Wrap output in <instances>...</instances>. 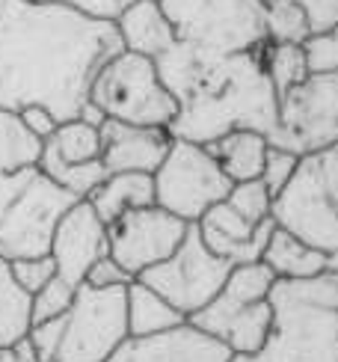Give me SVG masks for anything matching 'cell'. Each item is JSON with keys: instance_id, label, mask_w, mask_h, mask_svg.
I'll return each instance as SVG.
<instances>
[{"instance_id": "29", "label": "cell", "mask_w": 338, "mask_h": 362, "mask_svg": "<svg viewBox=\"0 0 338 362\" xmlns=\"http://www.w3.org/2000/svg\"><path fill=\"white\" fill-rule=\"evenodd\" d=\"M74 294H78V288L69 285L66 279L57 276L54 282H48L39 294H33V327L63 318L74 303Z\"/></svg>"}, {"instance_id": "36", "label": "cell", "mask_w": 338, "mask_h": 362, "mask_svg": "<svg viewBox=\"0 0 338 362\" xmlns=\"http://www.w3.org/2000/svg\"><path fill=\"white\" fill-rule=\"evenodd\" d=\"M21 122H24V128L33 134L36 140H42V143L59 128V122H57V119H54L48 110H45V107H30V110H24V113H21Z\"/></svg>"}, {"instance_id": "19", "label": "cell", "mask_w": 338, "mask_h": 362, "mask_svg": "<svg viewBox=\"0 0 338 362\" xmlns=\"http://www.w3.org/2000/svg\"><path fill=\"white\" fill-rule=\"evenodd\" d=\"M39 155L42 140H36L15 113L0 110V220L39 173Z\"/></svg>"}, {"instance_id": "18", "label": "cell", "mask_w": 338, "mask_h": 362, "mask_svg": "<svg viewBox=\"0 0 338 362\" xmlns=\"http://www.w3.org/2000/svg\"><path fill=\"white\" fill-rule=\"evenodd\" d=\"M273 285H276V276L270 274V267L264 262L232 267L223 291L214 297L199 315H193L190 324L217 339L220 329L232 321L235 315H240L243 309H250L255 303H264V300L270 297V291H273Z\"/></svg>"}, {"instance_id": "27", "label": "cell", "mask_w": 338, "mask_h": 362, "mask_svg": "<svg viewBox=\"0 0 338 362\" xmlns=\"http://www.w3.org/2000/svg\"><path fill=\"white\" fill-rule=\"evenodd\" d=\"M267 45H303L309 39V21L297 0H267L264 4Z\"/></svg>"}, {"instance_id": "8", "label": "cell", "mask_w": 338, "mask_h": 362, "mask_svg": "<svg viewBox=\"0 0 338 362\" xmlns=\"http://www.w3.org/2000/svg\"><path fill=\"white\" fill-rule=\"evenodd\" d=\"M232 178L208 152V146L173 140L169 155L155 173V205L184 223H199L232 193Z\"/></svg>"}, {"instance_id": "24", "label": "cell", "mask_w": 338, "mask_h": 362, "mask_svg": "<svg viewBox=\"0 0 338 362\" xmlns=\"http://www.w3.org/2000/svg\"><path fill=\"white\" fill-rule=\"evenodd\" d=\"M181 324H187V318H184L175 306H169L158 291H151L140 279H134L128 285V333H131V339L158 336V333L175 329Z\"/></svg>"}, {"instance_id": "21", "label": "cell", "mask_w": 338, "mask_h": 362, "mask_svg": "<svg viewBox=\"0 0 338 362\" xmlns=\"http://www.w3.org/2000/svg\"><path fill=\"white\" fill-rule=\"evenodd\" d=\"M261 262L270 267L276 279H315L327 274V252L315 250L312 244H305L303 238L291 235L282 226L273 229Z\"/></svg>"}, {"instance_id": "16", "label": "cell", "mask_w": 338, "mask_h": 362, "mask_svg": "<svg viewBox=\"0 0 338 362\" xmlns=\"http://www.w3.org/2000/svg\"><path fill=\"white\" fill-rule=\"evenodd\" d=\"M235 354L190 321L158 336L128 339L107 362H228Z\"/></svg>"}, {"instance_id": "28", "label": "cell", "mask_w": 338, "mask_h": 362, "mask_svg": "<svg viewBox=\"0 0 338 362\" xmlns=\"http://www.w3.org/2000/svg\"><path fill=\"white\" fill-rule=\"evenodd\" d=\"M226 205L238 211V214L252 223V226H261L273 220V193L264 187V181L255 178V181H240V185L232 187V193H228Z\"/></svg>"}, {"instance_id": "22", "label": "cell", "mask_w": 338, "mask_h": 362, "mask_svg": "<svg viewBox=\"0 0 338 362\" xmlns=\"http://www.w3.org/2000/svg\"><path fill=\"white\" fill-rule=\"evenodd\" d=\"M86 202L95 208V214L107 226H113L119 217H125L128 211L155 205V175H146V173L107 175L104 185L92 193Z\"/></svg>"}, {"instance_id": "32", "label": "cell", "mask_w": 338, "mask_h": 362, "mask_svg": "<svg viewBox=\"0 0 338 362\" xmlns=\"http://www.w3.org/2000/svg\"><path fill=\"white\" fill-rule=\"evenodd\" d=\"M297 167H300V158H297V155L285 152V148H273V146H270L264 173H261V181H264V187L273 193V199L291 185V178H294Z\"/></svg>"}, {"instance_id": "37", "label": "cell", "mask_w": 338, "mask_h": 362, "mask_svg": "<svg viewBox=\"0 0 338 362\" xmlns=\"http://www.w3.org/2000/svg\"><path fill=\"white\" fill-rule=\"evenodd\" d=\"M0 362H39V359H36L33 344L24 339V341H15V344L0 348Z\"/></svg>"}, {"instance_id": "1", "label": "cell", "mask_w": 338, "mask_h": 362, "mask_svg": "<svg viewBox=\"0 0 338 362\" xmlns=\"http://www.w3.org/2000/svg\"><path fill=\"white\" fill-rule=\"evenodd\" d=\"M122 51L116 21L63 4L0 0V110L45 107L59 125L81 119L95 74Z\"/></svg>"}, {"instance_id": "5", "label": "cell", "mask_w": 338, "mask_h": 362, "mask_svg": "<svg viewBox=\"0 0 338 362\" xmlns=\"http://www.w3.org/2000/svg\"><path fill=\"white\" fill-rule=\"evenodd\" d=\"M89 104L125 125L166 128L175 122L178 101L163 86L158 63L148 57L122 51L95 74L89 86Z\"/></svg>"}, {"instance_id": "12", "label": "cell", "mask_w": 338, "mask_h": 362, "mask_svg": "<svg viewBox=\"0 0 338 362\" xmlns=\"http://www.w3.org/2000/svg\"><path fill=\"white\" fill-rule=\"evenodd\" d=\"M107 232H110V259L128 276L140 279L146 270L166 262L184 244L190 223L178 220L158 205H148L128 211L113 226H107Z\"/></svg>"}, {"instance_id": "9", "label": "cell", "mask_w": 338, "mask_h": 362, "mask_svg": "<svg viewBox=\"0 0 338 362\" xmlns=\"http://www.w3.org/2000/svg\"><path fill=\"white\" fill-rule=\"evenodd\" d=\"M267 143L297 158L338 143V71L309 74L279 98V122L267 134Z\"/></svg>"}, {"instance_id": "35", "label": "cell", "mask_w": 338, "mask_h": 362, "mask_svg": "<svg viewBox=\"0 0 338 362\" xmlns=\"http://www.w3.org/2000/svg\"><path fill=\"white\" fill-rule=\"evenodd\" d=\"M86 282H89V285H98V288H113V285H131L134 276H128L125 270H122V267L110 259V255H107V259H101L95 267L89 270Z\"/></svg>"}, {"instance_id": "13", "label": "cell", "mask_w": 338, "mask_h": 362, "mask_svg": "<svg viewBox=\"0 0 338 362\" xmlns=\"http://www.w3.org/2000/svg\"><path fill=\"white\" fill-rule=\"evenodd\" d=\"M39 173L78 199H89L107 178L101 163V131L83 119L63 122L42 143Z\"/></svg>"}, {"instance_id": "7", "label": "cell", "mask_w": 338, "mask_h": 362, "mask_svg": "<svg viewBox=\"0 0 338 362\" xmlns=\"http://www.w3.org/2000/svg\"><path fill=\"white\" fill-rule=\"evenodd\" d=\"M128 339V285L98 288L83 282L63 315L57 362H107Z\"/></svg>"}, {"instance_id": "23", "label": "cell", "mask_w": 338, "mask_h": 362, "mask_svg": "<svg viewBox=\"0 0 338 362\" xmlns=\"http://www.w3.org/2000/svg\"><path fill=\"white\" fill-rule=\"evenodd\" d=\"M208 152L217 158L223 173L232 178V185H240V181L261 178L270 143L264 134H258V131H232V134H226L223 140L211 143Z\"/></svg>"}, {"instance_id": "4", "label": "cell", "mask_w": 338, "mask_h": 362, "mask_svg": "<svg viewBox=\"0 0 338 362\" xmlns=\"http://www.w3.org/2000/svg\"><path fill=\"white\" fill-rule=\"evenodd\" d=\"M273 223L327 255L338 250V143L300 158L291 185L273 199Z\"/></svg>"}, {"instance_id": "6", "label": "cell", "mask_w": 338, "mask_h": 362, "mask_svg": "<svg viewBox=\"0 0 338 362\" xmlns=\"http://www.w3.org/2000/svg\"><path fill=\"white\" fill-rule=\"evenodd\" d=\"M175 39L199 51L232 57L267 48L261 0H161Z\"/></svg>"}, {"instance_id": "38", "label": "cell", "mask_w": 338, "mask_h": 362, "mask_svg": "<svg viewBox=\"0 0 338 362\" xmlns=\"http://www.w3.org/2000/svg\"><path fill=\"white\" fill-rule=\"evenodd\" d=\"M327 270H330V274H338V250L327 255Z\"/></svg>"}, {"instance_id": "11", "label": "cell", "mask_w": 338, "mask_h": 362, "mask_svg": "<svg viewBox=\"0 0 338 362\" xmlns=\"http://www.w3.org/2000/svg\"><path fill=\"white\" fill-rule=\"evenodd\" d=\"M78 202V196H71L69 190L57 187L51 178L36 173L0 220V259L18 262L51 255L59 220Z\"/></svg>"}, {"instance_id": "31", "label": "cell", "mask_w": 338, "mask_h": 362, "mask_svg": "<svg viewBox=\"0 0 338 362\" xmlns=\"http://www.w3.org/2000/svg\"><path fill=\"white\" fill-rule=\"evenodd\" d=\"M12 264V274H15V282L33 297L39 294L45 285L57 279V264L51 255H42V259H18V262H9Z\"/></svg>"}, {"instance_id": "3", "label": "cell", "mask_w": 338, "mask_h": 362, "mask_svg": "<svg viewBox=\"0 0 338 362\" xmlns=\"http://www.w3.org/2000/svg\"><path fill=\"white\" fill-rule=\"evenodd\" d=\"M273 329L258 362H338V274L276 279Z\"/></svg>"}, {"instance_id": "15", "label": "cell", "mask_w": 338, "mask_h": 362, "mask_svg": "<svg viewBox=\"0 0 338 362\" xmlns=\"http://www.w3.org/2000/svg\"><path fill=\"white\" fill-rule=\"evenodd\" d=\"M101 131V163L107 175L116 173H146L155 175L169 155L173 134L166 128H140L116 119H104Z\"/></svg>"}, {"instance_id": "33", "label": "cell", "mask_w": 338, "mask_h": 362, "mask_svg": "<svg viewBox=\"0 0 338 362\" xmlns=\"http://www.w3.org/2000/svg\"><path fill=\"white\" fill-rule=\"evenodd\" d=\"M305 21H309V33L320 36L327 30L338 27V0H297Z\"/></svg>"}, {"instance_id": "17", "label": "cell", "mask_w": 338, "mask_h": 362, "mask_svg": "<svg viewBox=\"0 0 338 362\" xmlns=\"http://www.w3.org/2000/svg\"><path fill=\"white\" fill-rule=\"evenodd\" d=\"M196 226H199V235H202L205 247L214 255H220L223 262H228L232 267L261 262V255H264V250H267V240L276 229L273 220L261 223V226L247 223L226 202L214 205Z\"/></svg>"}, {"instance_id": "10", "label": "cell", "mask_w": 338, "mask_h": 362, "mask_svg": "<svg viewBox=\"0 0 338 362\" xmlns=\"http://www.w3.org/2000/svg\"><path fill=\"white\" fill-rule=\"evenodd\" d=\"M228 274H232V264L205 247L199 226L193 223L184 244L166 262L146 270L140 282L158 291L169 306H175L190 321L223 291Z\"/></svg>"}, {"instance_id": "30", "label": "cell", "mask_w": 338, "mask_h": 362, "mask_svg": "<svg viewBox=\"0 0 338 362\" xmlns=\"http://www.w3.org/2000/svg\"><path fill=\"white\" fill-rule=\"evenodd\" d=\"M305 59H309L312 74H332L338 71V27L327 30L320 36H309L303 42Z\"/></svg>"}, {"instance_id": "39", "label": "cell", "mask_w": 338, "mask_h": 362, "mask_svg": "<svg viewBox=\"0 0 338 362\" xmlns=\"http://www.w3.org/2000/svg\"><path fill=\"white\" fill-rule=\"evenodd\" d=\"M228 362H258V359H255V356H232Z\"/></svg>"}, {"instance_id": "34", "label": "cell", "mask_w": 338, "mask_h": 362, "mask_svg": "<svg viewBox=\"0 0 338 362\" xmlns=\"http://www.w3.org/2000/svg\"><path fill=\"white\" fill-rule=\"evenodd\" d=\"M42 4H63V6H71V9H81V12L92 15V18L116 21L131 4H136V0H42Z\"/></svg>"}, {"instance_id": "14", "label": "cell", "mask_w": 338, "mask_h": 362, "mask_svg": "<svg viewBox=\"0 0 338 362\" xmlns=\"http://www.w3.org/2000/svg\"><path fill=\"white\" fill-rule=\"evenodd\" d=\"M110 255V232L107 223L95 214L86 199H81L74 208L66 211V217L59 220L51 244V259L57 264V276L66 279L74 288H81L86 282L89 270L101 259Z\"/></svg>"}, {"instance_id": "2", "label": "cell", "mask_w": 338, "mask_h": 362, "mask_svg": "<svg viewBox=\"0 0 338 362\" xmlns=\"http://www.w3.org/2000/svg\"><path fill=\"white\" fill-rule=\"evenodd\" d=\"M178 116L169 125L173 140L211 146L232 131L267 134L279 122V95L267 78L264 48L250 54H208L175 42L155 59Z\"/></svg>"}, {"instance_id": "20", "label": "cell", "mask_w": 338, "mask_h": 362, "mask_svg": "<svg viewBox=\"0 0 338 362\" xmlns=\"http://www.w3.org/2000/svg\"><path fill=\"white\" fill-rule=\"evenodd\" d=\"M116 30L125 51L148 57V59L163 57L178 42L161 0H136V4H131L116 18Z\"/></svg>"}, {"instance_id": "25", "label": "cell", "mask_w": 338, "mask_h": 362, "mask_svg": "<svg viewBox=\"0 0 338 362\" xmlns=\"http://www.w3.org/2000/svg\"><path fill=\"white\" fill-rule=\"evenodd\" d=\"M33 327V297L15 282L12 264L0 259V348L24 341Z\"/></svg>"}, {"instance_id": "26", "label": "cell", "mask_w": 338, "mask_h": 362, "mask_svg": "<svg viewBox=\"0 0 338 362\" xmlns=\"http://www.w3.org/2000/svg\"><path fill=\"white\" fill-rule=\"evenodd\" d=\"M264 69L276 89V95H288L294 86L309 78V59H305L303 45H267L264 48Z\"/></svg>"}]
</instances>
